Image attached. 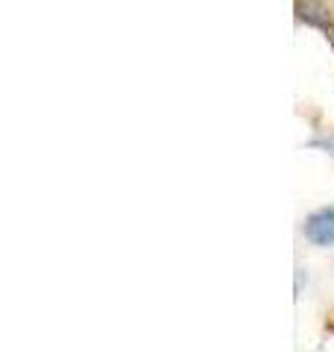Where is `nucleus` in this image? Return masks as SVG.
<instances>
[{"mask_svg": "<svg viewBox=\"0 0 334 352\" xmlns=\"http://www.w3.org/2000/svg\"><path fill=\"white\" fill-rule=\"evenodd\" d=\"M302 232L314 247H334V206L311 212L302 223Z\"/></svg>", "mask_w": 334, "mask_h": 352, "instance_id": "1", "label": "nucleus"}, {"mask_svg": "<svg viewBox=\"0 0 334 352\" xmlns=\"http://www.w3.org/2000/svg\"><path fill=\"white\" fill-rule=\"evenodd\" d=\"M296 15H299V21H305V24H311V27L334 32L331 30V12H329V6L322 3V0H299Z\"/></svg>", "mask_w": 334, "mask_h": 352, "instance_id": "2", "label": "nucleus"}, {"mask_svg": "<svg viewBox=\"0 0 334 352\" xmlns=\"http://www.w3.org/2000/svg\"><path fill=\"white\" fill-rule=\"evenodd\" d=\"M331 44H334V32H331Z\"/></svg>", "mask_w": 334, "mask_h": 352, "instance_id": "3", "label": "nucleus"}]
</instances>
